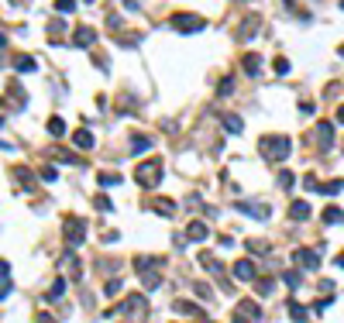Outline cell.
<instances>
[{"label": "cell", "mask_w": 344, "mask_h": 323, "mask_svg": "<svg viewBox=\"0 0 344 323\" xmlns=\"http://www.w3.org/2000/svg\"><path fill=\"white\" fill-rule=\"evenodd\" d=\"M258 152L265 155L268 162H286L289 152H293V141H289L286 134H265L258 141Z\"/></svg>", "instance_id": "6da1fadb"}, {"label": "cell", "mask_w": 344, "mask_h": 323, "mask_svg": "<svg viewBox=\"0 0 344 323\" xmlns=\"http://www.w3.org/2000/svg\"><path fill=\"white\" fill-rule=\"evenodd\" d=\"M134 179H138L141 186H155V182L162 179V162H158V158H148V162H141V165L134 169Z\"/></svg>", "instance_id": "7a4b0ae2"}, {"label": "cell", "mask_w": 344, "mask_h": 323, "mask_svg": "<svg viewBox=\"0 0 344 323\" xmlns=\"http://www.w3.org/2000/svg\"><path fill=\"white\" fill-rule=\"evenodd\" d=\"M134 265H138V275H141V282H145V289H155V285L162 282V275L155 272V268L162 265L158 258H138Z\"/></svg>", "instance_id": "3957f363"}, {"label": "cell", "mask_w": 344, "mask_h": 323, "mask_svg": "<svg viewBox=\"0 0 344 323\" xmlns=\"http://www.w3.org/2000/svg\"><path fill=\"white\" fill-rule=\"evenodd\" d=\"M169 24L176 31H203V28H207V21L196 18V14H172Z\"/></svg>", "instance_id": "277c9868"}, {"label": "cell", "mask_w": 344, "mask_h": 323, "mask_svg": "<svg viewBox=\"0 0 344 323\" xmlns=\"http://www.w3.org/2000/svg\"><path fill=\"white\" fill-rule=\"evenodd\" d=\"M83 237H86V220H66V244L69 247H79L83 244Z\"/></svg>", "instance_id": "5b68a950"}, {"label": "cell", "mask_w": 344, "mask_h": 323, "mask_svg": "<svg viewBox=\"0 0 344 323\" xmlns=\"http://www.w3.org/2000/svg\"><path fill=\"white\" fill-rule=\"evenodd\" d=\"M293 262H296V265H303L306 272H317V268H320V254H317V251H310V247H296V251H293Z\"/></svg>", "instance_id": "8992f818"}, {"label": "cell", "mask_w": 344, "mask_h": 323, "mask_svg": "<svg viewBox=\"0 0 344 323\" xmlns=\"http://www.w3.org/2000/svg\"><path fill=\"white\" fill-rule=\"evenodd\" d=\"M231 272H234V279H238V282H255V279H258V272H255V262H248V258L234 262V268H231Z\"/></svg>", "instance_id": "52a82bcc"}, {"label": "cell", "mask_w": 344, "mask_h": 323, "mask_svg": "<svg viewBox=\"0 0 344 323\" xmlns=\"http://www.w3.org/2000/svg\"><path fill=\"white\" fill-rule=\"evenodd\" d=\"M93 41H96V31H93V28H86V24L73 31V45H76V48H90Z\"/></svg>", "instance_id": "ba28073f"}, {"label": "cell", "mask_w": 344, "mask_h": 323, "mask_svg": "<svg viewBox=\"0 0 344 323\" xmlns=\"http://www.w3.org/2000/svg\"><path fill=\"white\" fill-rule=\"evenodd\" d=\"M313 131H317V145H324V148H330V145H334V124H317V127H313Z\"/></svg>", "instance_id": "9c48e42d"}, {"label": "cell", "mask_w": 344, "mask_h": 323, "mask_svg": "<svg viewBox=\"0 0 344 323\" xmlns=\"http://www.w3.org/2000/svg\"><path fill=\"white\" fill-rule=\"evenodd\" d=\"M238 210L248 213V217H255V220H265L268 213H272V207H258V203H238Z\"/></svg>", "instance_id": "30bf717a"}, {"label": "cell", "mask_w": 344, "mask_h": 323, "mask_svg": "<svg viewBox=\"0 0 344 323\" xmlns=\"http://www.w3.org/2000/svg\"><path fill=\"white\" fill-rule=\"evenodd\" d=\"M258 28H262V18H258V14H251V18H245V24H241V31H238V35H241V41H248L251 35L258 31Z\"/></svg>", "instance_id": "8fae6325"}, {"label": "cell", "mask_w": 344, "mask_h": 323, "mask_svg": "<svg viewBox=\"0 0 344 323\" xmlns=\"http://www.w3.org/2000/svg\"><path fill=\"white\" fill-rule=\"evenodd\" d=\"M241 66H245V73H248V76H258V73H262V55H258V52H248Z\"/></svg>", "instance_id": "7c38bea8"}, {"label": "cell", "mask_w": 344, "mask_h": 323, "mask_svg": "<svg viewBox=\"0 0 344 323\" xmlns=\"http://www.w3.org/2000/svg\"><path fill=\"white\" fill-rule=\"evenodd\" d=\"M220 120H224V127H227L231 134H241V131H245V120H241L238 114H220Z\"/></svg>", "instance_id": "4fadbf2b"}, {"label": "cell", "mask_w": 344, "mask_h": 323, "mask_svg": "<svg viewBox=\"0 0 344 323\" xmlns=\"http://www.w3.org/2000/svg\"><path fill=\"white\" fill-rule=\"evenodd\" d=\"M14 69H18V73H35L38 62H35L31 55H14Z\"/></svg>", "instance_id": "5bb4252c"}, {"label": "cell", "mask_w": 344, "mask_h": 323, "mask_svg": "<svg viewBox=\"0 0 344 323\" xmlns=\"http://www.w3.org/2000/svg\"><path fill=\"white\" fill-rule=\"evenodd\" d=\"M207 234H210V230H207V224H200V220H196V224H190V227H186V237H193V241H203Z\"/></svg>", "instance_id": "9a60e30c"}, {"label": "cell", "mask_w": 344, "mask_h": 323, "mask_svg": "<svg viewBox=\"0 0 344 323\" xmlns=\"http://www.w3.org/2000/svg\"><path fill=\"white\" fill-rule=\"evenodd\" d=\"M289 217H293V220H306V217H310V207H306L303 200H296V203L289 207Z\"/></svg>", "instance_id": "2e32d148"}, {"label": "cell", "mask_w": 344, "mask_h": 323, "mask_svg": "<svg viewBox=\"0 0 344 323\" xmlns=\"http://www.w3.org/2000/svg\"><path fill=\"white\" fill-rule=\"evenodd\" d=\"M73 141H76V148H83V152L93 148V134H90V131H76V134H73Z\"/></svg>", "instance_id": "e0dca14e"}, {"label": "cell", "mask_w": 344, "mask_h": 323, "mask_svg": "<svg viewBox=\"0 0 344 323\" xmlns=\"http://www.w3.org/2000/svg\"><path fill=\"white\" fill-rule=\"evenodd\" d=\"M176 313H183V316H203V313H200V306L186 303V299H179V303H176Z\"/></svg>", "instance_id": "ac0fdd59"}, {"label": "cell", "mask_w": 344, "mask_h": 323, "mask_svg": "<svg viewBox=\"0 0 344 323\" xmlns=\"http://www.w3.org/2000/svg\"><path fill=\"white\" fill-rule=\"evenodd\" d=\"M200 262H203V265H207V272H213V275H220V262H217V258H213L210 251H203V254H200Z\"/></svg>", "instance_id": "d6986e66"}, {"label": "cell", "mask_w": 344, "mask_h": 323, "mask_svg": "<svg viewBox=\"0 0 344 323\" xmlns=\"http://www.w3.org/2000/svg\"><path fill=\"white\" fill-rule=\"evenodd\" d=\"M344 220V210L341 207H327L324 210V224H341Z\"/></svg>", "instance_id": "ffe728a7"}, {"label": "cell", "mask_w": 344, "mask_h": 323, "mask_svg": "<svg viewBox=\"0 0 344 323\" xmlns=\"http://www.w3.org/2000/svg\"><path fill=\"white\" fill-rule=\"evenodd\" d=\"M289 316H293L296 323H303L306 320V306H300L296 299H289Z\"/></svg>", "instance_id": "44dd1931"}, {"label": "cell", "mask_w": 344, "mask_h": 323, "mask_svg": "<svg viewBox=\"0 0 344 323\" xmlns=\"http://www.w3.org/2000/svg\"><path fill=\"white\" fill-rule=\"evenodd\" d=\"M48 134H52V138H62V134H66V124H62V117H52V120H48Z\"/></svg>", "instance_id": "7402d4cb"}, {"label": "cell", "mask_w": 344, "mask_h": 323, "mask_svg": "<svg viewBox=\"0 0 344 323\" xmlns=\"http://www.w3.org/2000/svg\"><path fill=\"white\" fill-rule=\"evenodd\" d=\"M341 189H344V179H334V182H324L320 186V192H327V196H337Z\"/></svg>", "instance_id": "603a6c76"}, {"label": "cell", "mask_w": 344, "mask_h": 323, "mask_svg": "<svg viewBox=\"0 0 344 323\" xmlns=\"http://www.w3.org/2000/svg\"><path fill=\"white\" fill-rule=\"evenodd\" d=\"M155 210H162V217H172L176 213V203L172 200H155Z\"/></svg>", "instance_id": "cb8c5ba5"}, {"label": "cell", "mask_w": 344, "mask_h": 323, "mask_svg": "<svg viewBox=\"0 0 344 323\" xmlns=\"http://www.w3.org/2000/svg\"><path fill=\"white\" fill-rule=\"evenodd\" d=\"M145 148H152V138H131V152H145Z\"/></svg>", "instance_id": "d4e9b609"}, {"label": "cell", "mask_w": 344, "mask_h": 323, "mask_svg": "<svg viewBox=\"0 0 344 323\" xmlns=\"http://www.w3.org/2000/svg\"><path fill=\"white\" fill-rule=\"evenodd\" d=\"M62 292H66V279H55V282H52V296H48V299L55 303V299H62Z\"/></svg>", "instance_id": "484cf974"}, {"label": "cell", "mask_w": 344, "mask_h": 323, "mask_svg": "<svg viewBox=\"0 0 344 323\" xmlns=\"http://www.w3.org/2000/svg\"><path fill=\"white\" fill-rule=\"evenodd\" d=\"M117 182H121V175H117V172H107V175L100 172V186H117Z\"/></svg>", "instance_id": "4316f807"}, {"label": "cell", "mask_w": 344, "mask_h": 323, "mask_svg": "<svg viewBox=\"0 0 344 323\" xmlns=\"http://www.w3.org/2000/svg\"><path fill=\"white\" fill-rule=\"evenodd\" d=\"M293 182H296V175H293V172H279V186H282V189H289Z\"/></svg>", "instance_id": "83f0119b"}, {"label": "cell", "mask_w": 344, "mask_h": 323, "mask_svg": "<svg viewBox=\"0 0 344 323\" xmlns=\"http://www.w3.org/2000/svg\"><path fill=\"white\" fill-rule=\"evenodd\" d=\"M62 31H66V21H52V24H48V35H52V38L62 35Z\"/></svg>", "instance_id": "f1b7e54d"}, {"label": "cell", "mask_w": 344, "mask_h": 323, "mask_svg": "<svg viewBox=\"0 0 344 323\" xmlns=\"http://www.w3.org/2000/svg\"><path fill=\"white\" fill-rule=\"evenodd\" d=\"M55 11H76V0H55Z\"/></svg>", "instance_id": "f546056e"}, {"label": "cell", "mask_w": 344, "mask_h": 323, "mask_svg": "<svg viewBox=\"0 0 344 323\" xmlns=\"http://www.w3.org/2000/svg\"><path fill=\"white\" fill-rule=\"evenodd\" d=\"M282 279H286V285H293V289H296V285H300V275H296V272H286V275H282Z\"/></svg>", "instance_id": "4dcf8cb0"}, {"label": "cell", "mask_w": 344, "mask_h": 323, "mask_svg": "<svg viewBox=\"0 0 344 323\" xmlns=\"http://www.w3.org/2000/svg\"><path fill=\"white\" fill-rule=\"evenodd\" d=\"M41 179H45V182H52V179H55V169H52V165H45V169H41Z\"/></svg>", "instance_id": "1f68e13d"}, {"label": "cell", "mask_w": 344, "mask_h": 323, "mask_svg": "<svg viewBox=\"0 0 344 323\" xmlns=\"http://www.w3.org/2000/svg\"><path fill=\"white\" fill-rule=\"evenodd\" d=\"M275 73H289V62H286V58H275Z\"/></svg>", "instance_id": "d6a6232c"}, {"label": "cell", "mask_w": 344, "mask_h": 323, "mask_svg": "<svg viewBox=\"0 0 344 323\" xmlns=\"http://www.w3.org/2000/svg\"><path fill=\"white\" fill-rule=\"evenodd\" d=\"M96 210H110V200L107 196H96Z\"/></svg>", "instance_id": "836d02e7"}, {"label": "cell", "mask_w": 344, "mask_h": 323, "mask_svg": "<svg viewBox=\"0 0 344 323\" xmlns=\"http://www.w3.org/2000/svg\"><path fill=\"white\" fill-rule=\"evenodd\" d=\"M231 90H234V79L227 76V79H224V83H220V93H231Z\"/></svg>", "instance_id": "e575fe53"}, {"label": "cell", "mask_w": 344, "mask_h": 323, "mask_svg": "<svg viewBox=\"0 0 344 323\" xmlns=\"http://www.w3.org/2000/svg\"><path fill=\"white\" fill-rule=\"evenodd\" d=\"M7 268H11L7 262H0V279H7Z\"/></svg>", "instance_id": "d590c367"}, {"label": "cell", "mask_w": 344, "mask_h": 323, "mask_svg": "<svg viewBox=\"0 0 344 323\" xmlns=\"http://www.w3.org/2000/svg\"><path fill=\"white\" fill-rule=\"evenodd\" d=\"M38 323H55V320H52L48 313H41V316H38Z\"/></svg>", "instance_id": "8d00e7d4"}, {"label": "cell", "mask_w": 344, "mask_h": 323, "mask_svg": "<svg viewBox=\"0 0 344 323\" xmlns=\"http://www.w3.org/2000/svg\"><path fill=\"white\" fill-rule=\"evenodd\" d=\"M337 120H341V124H344V103H341V110H337Z\"/></svg>", "instance_id": "74e56055"}, {"label": "cell", "mask_w": 344, "mask_h": 323, "mask_svg": "<svg viewBox=\"0 0 344 323\" xmlns=\"http://www.w3.org/2000/svg\"><path fill=\"white\" fill-rule=\"evenodd\" d=\"M124 4H128V7H131V11H134V7H138V0H124Z\"/></svg>", "instance_id": "f35d334b"}, {"label": "cell", "mask_w": 344, "mask_h": 323, "mask_svg": "<svg viewBox=\"0 0 344 323\" xmlns=\"http://www.w3.org/2000/svg\"><path fill=\"white\" fill-rule=\"evenodd\" d=\"M337 265H341V268H344V254H341V258H337Z\"/></svg>", "instance_id": "ab89813d"}, {"label": "cell", "mask_w": 344, "mask_h": 323, "mask_svg": "<svg viewBox=\"0 0 344 323\" xmlns=\"http://www.w3.org/2000/svg\"><path fill=\"white\" fill-rule=\"evenodd\" d=\"M4 41H7V38H4V35H0V48H4Z\"/></svg>", "instance_id": "60d3db41"}, {"label": "cell", "mask_w": 344, "mask_h": 323, "mask_svg": "<svg viewBox=\"0 0 344 323\" xmlns=\"http://www.w3.org/2000/svg\"><path fill=\"white\" fill-rule=\"evenodd\" d=\"M337 52H341V58H344V45H341V48H337Z\"/></svg>", "instance_id": "b9f144b4"}, {"label": "cell", "mask_w": 344, "mask_h": 323, "mask_svg": "<svg viewBox=\"0 0 344 323\" xmlns=\"http://www.w3.org/2000/svg\"><path fill=\"white\" fill-rule=\"evenodd\" d=\"M341 7H344V0H341Z\"/></svg>", "instance_id": "7bdbcfd3"}]
</instances>
